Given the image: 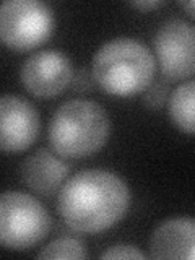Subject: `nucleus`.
I'll use <instances>...</instances> for the list:
<instances>
[{"label":"nucleus","instance_id":"1a4fd4ad","mask_svg":"<svg viewBox=\"0 0 195 260\" xmlns=\"http://www.w3.org/2000/svg\"><path fill=\"white\" fill-rule=\"evenodd\" d=\"M70 173L67 162L55 158L54 154L39 148L31 153L20 165V179L21 182L32 192L51 197L63 185V181Z\"/></svg>","mask_w":195,"mask_h":260},{"label":"nucleus","instance_id":"9d476101","mask_svg":"<svg viewBox=\"0 0 195 260\" xmlns=\"http://www.w3.org/2000/svg\"><path fill=\"white\" fill-rule=\"evenodd\" d=\"M195 223L190 216H177L162 221L153 231L150 252L153 258L192 260L195 246Z\"/></svg>","mask_w":195,"mask_h":260},{"label":"nucleus","instance_id":"0eeeda50","mask_svg":"<svg viewBox=\"0 0 195 260\" xmlns=\"http://www.w3.org/2000/svg\"><path fill=\"white\" fill-rule=\"evenodd\" d=\"M20 78L31 94L52 98L70 85L73 78L72 62L59 51H39L23 62Z\"/></svg>","mask_w":195,"mask_h":260},{"label":"nucleus","instance_id":"20e7f679","mask_svg":"<svg viewBox=\"0 0 195 260\" xmlns=\"http://www.w3.org/2000/svg\"><path fill=\"white\" fill-rule=\"evenodd\" d=\"M51 230V216L43 203L16 190L0 193V246L26 250L43 241Z\"/></svg>","mask_w":195,"mask_h":260},{"label":"nucleus","instance_id":"9b49d317","mask_svg":"<svg viewBox=\"0 0 195 260\" xmlns=\"http://www.w3.org/2000/svg\"><path fill=\"white\" fill-rule=\"evenodd\" d=\"M193 91L195 85L189 80L174 89L169 101L171 119L182 132L189 135L193 134Z\"/></svg>","mask_w":195,"mask_h":260},{"label":"nucleus","instance_id":"f3484780","mask_svg":"<svg viewBox=\"0 0 195 260\" xmlns=\"http://www.w3.org/2000/svg\"><path fill=\"white\" fill-rule=\"evenodd\" d=\"M182 5L187 8V10H189V15L193 16V2H192V0H190V2H187V4H182Z\"/></svg>","mask_w":195,"mask_h":260},{"label":"nucleus","instance_id":"f03ea898","mask_svg":"<svg viewBox=\"0 0 195 260\" xmlns=\"http://www.w3.org/2000/svg\"><path fill=\"white\" fill-rule=\"evenodd\" d=\"M154 77V57L145 44L117 38L103 44L93 59V78L112 96L142 93Z\"/></svg>","mask_w":195,"mask_h":260},{"label":"nucleus","instance_id":"6e6552de","mask_svg":"<svg viewBox=\"0 0 195 260\" xmlns=\"http://www.w3.org/2000/svg\"><path fill=\"white\" fill-rule=\"evenodd\" d=\"M39 128V114L28 100L15 94L0 96V151L16 153L29 148Z\"/></svg>","mask_w":195,"mask_h":260},{"label":"nucleus","instance_id":"ddd939ff","mask_svg":"<svg viewBox=\"0 0 195 260\" xmlns=\"http://www.w3.org/2000/svg\"><path fill=\"white\" fill-rule=\"evenodd\" d=\"M145 104L151 109H159L168 100V83L165 80H158L145 88L143 94Z\"/></svg>","mask_w":195,"mask_h":260},{"label":"nucleus","instance_id":"f257e3e1","mask_svg":"<svg viewBox=\"0 0 195 260\" xmlns=\"http://www.w3.org/2000/svg\"><path fill=\"white\" fill-rule=\"evenodd\" d=\"M130 205V192L122 179L103 169H89L70 177L60 187L57 208L70 230L100 233L119 223Z\"/></svg>","mask_w":195,"mask_h":260},{"label":"nucleus","instance_id":"7ed1b4c3","mask_svg":"<svg viewBox=\"0 0 195 260\" xmlns=\"http://www.w3.org/2000/svg\"><path fill=\"white\" fill-rule=\"evenodd\" d=\"M111 122L100 104L88 100L63 103L49 122V143L67 158H85L106 145Z\"/></svg>","mask_w":195,"mask_h":260},{"label":"nucleus","instance_id":"2eb2a0df","mask_svg":"<svg viewBox=\"0 0 195 260\" xmlns=\"http://www.w3.org/2000/svg\"><path fill=\"white\" fill-rule=\"evenodd\" d=\"M72 80H73V88L78 89V91H81V93L88 91V89L91 88V83H93V81H91V75H89L86 69L80 70L77 73V77L72 78Z\"/></svg>","mask_w":195,"mask_h":260},{"label":"nucleus","instance_id":"dca6fc26","mask_svg":"<svg viewBox=\"0 0 195 260\" xmlns=\"http://www.w3.org/2000/svg\"><path fill=\"white\" fill-rule=\"evenodd\" d=\"M165 2H161V0H153V2H132V7H137L140 8V10H150V8H158L161 7Z\"/></svg>","mask_w":195,"mask_h":260},{"label":"nucleus","instance_id":"f8f14e48","mask_svg":"<svg viewBox=\"0 0 195 260\" xmlns=\"http://www.w3.org/2000/svg\"><path fill=\"white\" fill-rule=\"evenodd\" d=\"M39 258H86V247L80 239L59 238L39 252Z\"/></svg>","mask_w":195,"mask_h":260},{"label":"nucleus","instance_id":"423d86ee","mask_svg":"<svg viewBox=\"0 0 195 260\" xmlns=\"http://www.w3.org/2000/svg\"><path fill=\"white\" fill-rule=\"evenodd\" d=\"M195 31L182 18H169L154 35V49L165 78L177 81L189 78L195 70Z\"/></svg>","mask_w":195,"mask_h":260},{"label":"nucleus","instance_id":"4468645a","mask_svg":"<svg viewBox=\"0 0 195 260\" xmlns=\"http://www.w3.org/2000/svg\"><path fill=\"white\" fill-rule=\"evenodd\" d=\"M100 257L101 258H114V260H116V258H124V260L138 258V260H143L145 254L138 250L137 247H134V246H127V244H117V246H112L108 250H104Z\"/></svg>","mask_w":195,"mask_h":260},{"label":"nucleus","instance_id":"39448f33","mask_svg":"<svg viewBox=\"0 0 195 260\" xmlns=\"http://www.w3.org/2000/svg\"><path fill=\"white\" fill-rule=\"evenodd\" d=\"M54 13L38 0H7L0 5V39L15 51L35 49L52 35Z\"/></svg>","mask_w":195,"mask_h":260}]
</instances>
